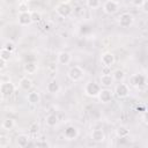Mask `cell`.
<instances>
[{
  "label": "cell",
  "mask_w": 148,
  "mask_h": 148,
  "mask_svg": "<svg viewBox=\"0 0 148 148\" xmlns=\"http://www.w3.org/2000/svg\"><path fill=\"white\" fill-rule=\"evenodd\" d=\"M117 10H118V3L117 2H113L111 0H108V1L104 2V5H103V12L105 14L111 15V14H114Z\"/></svg>",
  "instance_id": "9"
},
{
  "label": "cell",
  "mask_w": 148,
  "mask_h": 148,
  "mask_svg": "<svg viewBox=\"0 0 148 148\" xmlns=\"http://www.w3.org/2000/svg\"><path fill=\"white\" fill-rule=\"evenodd\" d=\"M27 101L31 105H37L40 102V95L37 91H30L27 96Z\"/></svg>",
  "instance_id": "17"
},
{
  "label": "cell",
  "mask_w": 148,
  "mask_h": 148,
  "mask_svg": "<svg viewBox=\"0 0 148 148\" xmlns=\"http://www.w3.org/2000/svg\"><path fill=\"white\" fill-rule=\"evenodd\" d=\"M10 145V138L6 134H0V148H7Z\"/></svg>",
  "instance_id": "25"
},
{
  "label": "cell",
  "mask_w": 148,
  "mask_h": 148,
  "mask_svg": "<svg viewBox=\"0 0 148 148\" xmlns=\"http://www.w3.org/2000/svg\"><path fill=\"white\" fill-rule=\"evenodd\" d=\"M15 91V86L13 82L7 81V82H2L0 86V92L2 97H9L14 94Z\"/></svg>",
  "instance_id": "4"
},
{
  "label": "cell",
  "mask_w": 148,
  "mask_h": 148,
  "mask_svg": "<svg viewBox=\"0 0 148 148\" xmlns=\"http://www.w3.org/2000/svg\"><path fill=\"white\" fill-rule=\"evenodd\" d=\"M111 1H113V2H117V3H118V2L120 1V0H111Z\"/></svg>",
  "instance_id": "38"
},
{
  "label": "cell",
  "mask_w": 148,
  "mask_h": 148,
  "mask_svg": "<svg viewBox=\"0 0 148 148\" xmlns=\"http://www.w3.org/2000/svg\"><path fill=\"white\" fill-rule=\"evenodd\" d=\"M10 57H12V52L2 47L1 51H0V58L3 59V60H6V61H8L10 59Z\"/></svg>",
  "instance_id": "27"
},
{
  "label": "cell",
  "mask_w": 148,
  "mask_h": 148,
  "mask_svg": "<svg viewBox=\"0 0 148 148\" xmlns=\"http://www.w3.org/2000/svg\"><path fill=\"white\" fill-rule=\"evenodd\" d=\"M57 59H58V62L60 65H68L72 60V54L67 51H61V52L58 53Z\"/></svg>",
  "instance_id": "13"
},
{
  "label": "cell",
  "mask_w": 148,
  "mask_h": 148,
  "mask_svg": "<svg viewBox=\"0 0 148 148\" xmlns=\"http://www.w3.org/2000/svg\"><path fill=\"white\" fill-rule=\"evenodd\" d=\"M46 89H47V91H49L50 94H57V92H59V90H60V84L58 83V81L53 80V81H51L50 83H47Z\"/></svg>",
  "instance_id": "20"
},
{
  "label": "cell",
  "mask_w": 148,
  "mask_h": 148,
  "mask_svg": "<svg viewBox=\"0 0 148 148\" xmlns=\"http://www.w3.org/2000/svg\"><path fill=\"white\" fill-rule=\"evenodd\" d=\"M14 126H15V121L12 118H6L1 123V127L3 130H6V131H12L14 128Z\"/></svg>",
  "instance_id": "21"
},
{
  "label": "cell",
  "mask_w": 148,
  "mask_h": 148,
  "mask_svg": "<svg viewBox=\"0 0 148 148\" xmlns=\"http://www.w3.org/2000/svg\"><path fill=\"white\" fill-rule=\"evenodd\" d=\"M36 147H50V145L46 141H38L36 142Z\"/></svg>",
  "instance_id": "33"
},
{
  "label": "cell",
  "mask_w": 148,
  "mask_h": 148,
  "mask_svg": "<svg viewBox=\"0 0 148 148\" xmlns=\"http://www.w3.org/2000/svg\"><path fill=\"white\" fill-rule=\"evenodd\" d=\"M113 81H114V80H113L112 74H102L101 77H99V83H101V86H103V87H105V88L111 87L112 83H113Z\"/></svg>",
  "instance_id": "14"
},
{
  "label": "cell",
  "mask_w": 148,
  "mask_h": 148,
  "mask_svg": "<svg viewBox=\"0 0 148 148\" xmlns=\"http://www.w3.org/2000/svg\"><path fill=\"white\" fill-rule=\"evenodd\" d=\"M131 83L136 87V88H140V87H143L146 84V76L142 75V74H134L132 77H131Z\"/></svg>",
  "instance_id": "12"
},
{
  "label": "cell",
  "mask_w": 148,
  "mask_h": 148,
  "mask_svg": "<svg viewBox=\"0 0 148 148\" xmlns=\"http://www.w3.org/2000/svg\"><path fill=\"white\" fill-rule=\"evenodd\" d=\"M91 139L95 142H103L105 140V133L101 128H96L91 132Z\"/></svg>",
  "instance_id": "15"
},
{
  "label": "cell",
  "mask_w": 148,
  "mask_h": 148,
  "mask_svg": "<svg viewBox=\"0 0 148 148\" xmlns=\"http://www.w3.org/2000/svg\"><path fill=\"white\" fill-rule=\"evenodd\" d=\"M17 21H18V24H20V25H22V27H25V25H29L30 23H32L30 12L20 13V14H18V16H17Z\"/></svg>",
  "instance_id": "10"
},
{
  "label": "cell",
  "mask_w": 148,
  "mask_h": 148,
  "mask_svg": "<svg viewBox=\"0 0 148 148\" xmlns=\"http://www.w3.org/2000/svg\"><path fill=\"white\" fill-rule=\"evenodd\" d=\"M56 12L59 16L61 17H68L72 12H73V8L71 6V3H64V2H60L59 5L56 6Z\"/></svg>",
  "instance_id": "3"
},
{
  "label": "cell",
  "mask_w": 148,
  "mask_h": 148,
  "mask_svg": "<svg viewBox=\"0 0 148 148\" xmlns=\"http://www.w3.org/2000/svg\"><path fill=\"white\" fill-rule=\"evenodd\" d=\"M87 6L91 9H96L101 6V0H87Z\"/></svg>",
  "instance_id": "28"
},
{
  "label": "cell",
  "mask_w": 148,
  "mask_h": 148,
  "mask_svg": "<svg viewBox=\"0 0 148 148\" xmlns=\"http://www.w3.org/2000/svg\"><path fill=\"white\" fill-rule=\"evenodd\" d=\"M114 60H116L114 59V56L111 52H104L101 56V61H102V64H103L104 67H111L114 64Z\"/></svg>",
  "instance_id": "8"
},
{
  "label": "cell",
  "mask_w": 148,
  "mask_h": 148,
  "mask_svg": "<svg viewBox=\"0 0 148 148\" xmlns=\"http://www.w3.org/2000/svg\"><path fill=\"white\" fill-rule=\"evenodd\" d=\"M39 131V125H38V123H32L30 126H29V132L30 133H37Z\"/></svg>",
  "instance_id": "31"
},
{
  "label": "cell",
  "mask_w": 148,
  "mask_h": 148,
  "mask_svg": "<svg viewBox=\"0 0 148 148\" xmlns=\"http://www.w3.org/2000/svg\"><path fill=\"white\" fill-rule=\"evenodd\" d=\"M77 135H79V130L75 126H68L65 128L64 136L67 140H75L77 138Z\"/></svg>",
  "instance_id": "11"
},
{
  "label": "cell",
  "mask_w": 148,
  "mask_h": 148,
  "mask_svg": "<svg viewBox=\"0 0 148 148\" xmlns=\"http://www.w3.org/2000/svg\"><path fill=\"white\" fill-rule=\"evenodd\" d=\"M142 119H143V121L146 123V124H148V110L143 113V116H142Z\"/></svg>",
  "instance_id": "36"
},
{
  "label": "cell",
  "mask_w": 148,
  "mask_h": 148,
  "mask_svg": "<svg viewBox=\"0 0 148 148\" xmlns=\"http://www.w3.org/2000/svg\"><path fill=\"white\" fill-rule=\"evenodd\" d=\"M130 94V88L126 83H118L116 89H114V95L118 98H125Z\"/></svg>",
  "instance_id": "6"
},
{
  "label": "cell",
  "mask_w": 148,
  "mask_h": 148,
  "mask_svg": "<svg viewBox=\"0 0 148 148\" xmlns=\"http://www.w3.org/2000/svg\"><path fill=\"white\" fill-rule=\"evenodd\" d=\"M17 9H18V13H25V12H30L29 9V5H28V1L27 0H22L18 2V6H17Z\"/></svg>",
  "instance_id": "26"
},
{
  "label": "cell",
  "mask_w": 148,
  "mask_h": 148,
  "mask_svg": "<svg viewBox=\"0 0 148 148\" xmlns=\"http://www.w3.org/2000/svg\"><path fill=\"white\" fill-rule=\"evenodd\" d=\"M30 15H31V20L32 22H39L42 20V15L37 10H30Z\"/></svg>",
  "instance_id": "29"
},
{
  "label": "cell",
  "mask_w": 148,
  "mask_h": 148,
  "mask_svg": "<svg viewBox=\"0 0 148 148\" xmlns=\"http://www.w3.org/2000/svg\"><path fill=\"white\" fill-rule=\"evenodd\" d=\"M141 8H142V10H143L145 13L148 14V0H146V1L143 2V5L141 6Z\"/></svg>",
  "instance_id": "34"
},
{
  "label": "cell",
  "mask_w": 148,
  "mask_h": 148,
  "mask_svg": "<svg viewBox=\"0 0 148 148\" xmlns=\"http://www.w3.org/2000/svg\"><path fill=\"white\" fill-rule=\"evenodd\" d=\"M18 86H20V88H21L22 90L29 91V90L32 88V80H31L30 77H28V76H24V77H22V79L20 80Z\"/></svg>",
  "instance_id": "16"
},
{
  "label": "cell",
  "mask_w": 148,
  "mask_h": 148,
  "mask_svg": "<svg viewBox=\"0 0 148 148\" xmlns=\"http://www.w3.org/2000/svg\"><path fill=\"white\" fill-rule=\"evenodd\" d=\"M45 121H46V125L49 127H54L58 124V117L56 114H53V113L47 114L46 118H45Z\"/></svg>",
  "instance_id": "23"
},
{
  "label": "cell",
  "mask_w": 148,
  "mask_h": 148,
  "mask_svg": "<svg viewBox=\"0 0 148 148\" xmlns=\"http://www.w3.org/2000/svg\"><path fill=\"white\" fill-rule=\"evenodd\" d=\"M6 62H7L6 60H3V59L0 58V69H1V71L6 68Z\"/></svg>",
  "instance_id": "35"
},
{
  "label": "cell",
  "mask_w": 148,
  "mask_h": 148,
  "mask_svg": "<svg viewBox=\"0 0 148 148\" xmlns=\"http://www.w3.org/2000/svg\"><path fill=\"white\" fill-rule=\"evenodd\" d=\"M60 2H64V3H71L72 0H59Z\"/></svg>",
  "instance_id": "37"
},
{
  "label": "cell",
  "mask_w": 148,
  "mask_h": 148,
  "mask_svg": "<svg viewBox=\"0 0 148 148\" xmlns=\"http://www.w3.org/2000/svg\"><path fill=\"white\" fill-rule=\"evenodd\" d=\"M116 134H117L118 138L124 139V138H127V136L130 135V130H128L126 126H119V127L116 130Z\"/></svg>",
  "instance_id": "22"
},
{
  "label": "cell",
  "mask_w": 148,
  "mask_h": 148,
  "mask_svg": "<svg viewBox=\"0 0 148 148\" xmlns=\"http://www.w3.org/2000/svg\"><path fill=\"white\" fill-rule=\"evenodd\" d=\"M29 141H30V138H29V135H27V134H20V135L16 136V145H17L18 147H21V148L28 147V146L30 145Z\"/></svg>",
  "instance_id": "18"
},
{
  "label": "cell",
  "mask_w": 148,
  "mask_h": 148,
  "mask_svg": "<svg viewBox=\"0 0 148 148\" xmlns=\"http://www.w3.org/2000/svg\"><path fill=\"white\" fill-rule=\"evenodd\" d=\"M27 1H29V0H27Z\"/></svg>",
  "instance_id": "40"
},
{
  "label": "cell",
  "mask_w": 148,
  "mask_h": 148,
  "mask_svg": "<svg viewBox=\"0 0 148 148\" xmlns=\"http://www.w3.org/2000/svg\"><path fill=\"white\" fill-rule=\"evenodd\" d=\"M3 49H6V50L13 52V51L15 50V44H14V42H12V40H7V42L3 44Z\"/></svg>",
  "instance_id": "30"
},
{
  "label": "cell",
  "mask_w": 148,
  "mask_h": 148,
  "mask_svg": "<svg viewBox=\"0 0 148 148\" xmlns=\"http://www.w3.org/2000/svg\"><path fill=\"white\" fill-rule=\"evenodd\" d=\"M97 97H98L99 102H102V103H109V102H111V99L113 97V91H111L108 88H104V89H102L99 91V94H98Z\"/></svg>",
  "instance_id": "7"
},
{
  "label": "cell",
  "mask_w": 148,
  "mask_h": 148,
  "mask_svg": "<svg viewBox=\"0 0 148 148\" xmlns=\"http://www.w3.org/2000/svg\"><path fill=\"white\" fill-rule=\"evenodd\" d=\"M112 76H113V80H114V81L121 82V81L125 79V72H124L123 69H116V71H113Z\"/></svg>",
  "instance_id": "24"
},
{
  "label": "cell",
  "mask_w": 148,
  "mask_h": 148,
  "mask_svg": "<svg viewBox=\"0 0 148 148\" xmlns=\"http://www.w3.org/2000/svg\"><path fill=\"white\" fill-rule=\"evenodd\" d=\"M38 69V66L35 61H27L23 66V71L27 73V74H35Z\"/></svg>",
  "instance_id": "19"
},
{
  "label": "cell",
  "mask_w": 148,
  "mask_h": 148,
  "mask_svg": "<svg viewBox=\"0 0 148 148\" xmlns=\"http://www.w3.org/2000/svg\"><path fill=\"white\" fill-rule=\"evenodd\" d=\"M131 2H132V5L134 7H141L143 5L145 0H131Z\"/></svg>",
  "instance_id": "32"
},
{
  "label": "cell",
  "mask_w": 148,
  "mask_h": 148,
  "mask_svg": "<svg viewBox=\"0 0 148 148\" xmlns=\"http://www.w3.org/2000/svg\"><path fill=\"white\" fill-rule=\"evenodd\" d=\"M133 21H134V17H133V15L130 14V13H123V14L118 17V23H119V25L123 27V28H127V27L132 25V24H133Z\"/></svg>",
  "instance_id": "5"
},
{
  "label": "cell",
  "mask_w": 148,
  "mask_h": 148,
  "mask_svg": "<svg viewBox=\"0 0 148 148\" xmlns=\"http://www.w3.org/2000/svg\"><path fill=\"white\" fill-rule=\"evenodd\" d=\"M101 90H102L101 83H97L95 81H89L84 86V92L89 97H97Z\"/></svg>",
  "instance_id": "1"
},
{
  "label": "cell",
  "mask_w": 148,
  "mask_h": 148,
  "mask_svg": "<svg viewBox=\"0 0 148 148\" xmlns=\"http://www.w3.org/2000/svg\"><path fill=\"white\" fill-rule=\"evenodd\" d=\"M146 75H147V76H148V68H147V69H146Z\"/></svg>",
  "instance_id": "39"
},
{
  "label": "cell",
  "mask_w": 148,
  "mask_h": 148,
  "mask_svg": "<svg viewBox=\"0 0 148 148\" xmlns=\"http://www.w3.org/2000/svg\"><path fill=\"white\" fill-rule=\"evenodd\" d=\"M83 74H84V72H83V69L80 66H73V67H71L69 71H68V73H67L69 80L73 81V82L80 81L83 77Z\"/></svg>",
  "instance_id": "2"
}]
</instances>
